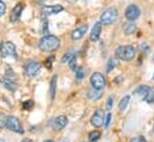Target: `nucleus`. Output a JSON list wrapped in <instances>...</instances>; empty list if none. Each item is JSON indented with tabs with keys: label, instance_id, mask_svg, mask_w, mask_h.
Returning a JSON list of instances; mask_svg holds the SVG:
<instances>
[{
	"label": "nucleus",
	"instance_id": "obj_1",
	"mask_svg": "<svg viewBox=\"0 0 154 142\" xmlns=\"http://www.w3.org/2000/svg\"><path fill=\"white\" fill-rule=\"evenodd\" d=\"M61 41L59 37L53 35H45L41 38L38 43V48L44 53H53L60 48Z\"/></svg>",
	"mask_w": 154,
	"mask_h": 142
},
{
	"label": "nucleus",
	"instance_id": "obj_2",
	"mask_svg": "<svg viewBox=\"0 0 154 142\" xmlns=\"http://www.w3.org/2000/svg\"><path fill=\"white\" fill-rule=\"evenodd\" d=\"M136 49L133 45H121L116 49V56L122 61H130L134 59Z\"/></svg>",
	"mask_w": 154,
	"mask_h": 142
},
{
	"label": "nucleus",
	"instance_id": "obj_3",
	"mask_svg": "<svg viewBox=\"0 0 154 142\" xmlns=\"http://www.w3.org/2000/svg\"><path fill=\"white\" fill-rule=\"evenodd\" d=\"M118 18V11L115 7H109L105 11L102 12L100 14V23L104 25H110L112 23H115Z\"/></svg>",
	"mask_w": 154,
	"mask_h": 142
},
{
	"label": "nucleus",
	"instance_id": "obj_4",
	"mask_svg": "<svg viewBox=\"0 0 154 142\" xmlns=\"http://www.w3.org/2000/svg\"><path fill=\"white\" fill-rule=\"evenodd\" d=\"M8 130L13 131V133H18V134H23L24 129L19 122V119L14 116H8L6 117V125H5Z\"/></svg>",
	"mask_w": 154,
	"mask_h": 142
},
{
	"label": "nucleus",
	"instance_id": "obj_5",
	"mask_svg": "<svg viewBox=\"0 0 154 142\" xmlns=\"http://www.w3.org/2000/svg\"><path fill=\"white\" fill-rule=\"evenodd\" d=\"M90 82H91V86H92L93 88L102 90V88H104L106 81H105V76H104L102 73L96 72V73H93V74L91 75V78H90Z\"/></svg>",
	"mask_w": 154,
	"mask_h": 142
},
{
	"label": "nucleus",
	"instance_id": "obj_6",
	"mask_svg": "<svg viewBox=\"0 0 154 142\" xmlns=\"http://www.w3.org/2000/svg\"><path fill=\"white\" fill-rule=\"evenodd\" d=\"M0 54L4 57H8V56L16 57V45L12 42H2L0 44Z\"/></svg>",
	"mask_w": 154,
	"mask_h": 142
},
{
	"label": "nucleus",
	"instance_id": "obj_7",
	"mask_svg": "<svg viewBox=\"0 0 154 142\" xmlns=\"http://www.w3.org/2000/svg\"><path fill=\"white\" fill-rule=\"evenodd\" d=\"M39 69H41V65H39L37 61H34V60L28 61V62L25 63V66H24V73H25V75L29 76V78L35 76L39 72Z\"/></svg>",
	"mask_w": 154,
	"mask_h": 142
},
{
	"label": "nucleus",
	"instance_id": "obj_8",
	"mask_svg": "<svg viewBox=\"0 0 154 142\" xmlns=\"http://www.w3.org/2000/svg\"><path fill=\"white\" fill-rule=\"evenodd\" d=\"M63 11V7L61 5H48V6H43L41 10V16L43 18H47L49 16L53 14H57L60 12Z\"/></svg>",
	"mask_w": 154,
	"mask_h": 142
},
{
	"label": "nucleus",
	"instance_id": "obj_9",
	"mask_svg": "<svg viewBox=\"0 0 154 142\" xmlns=\"http://www.w3.org/2000/svg\"><path fill=\"white\" fill-rule=\"evenodd\" d=\"M140 13H141V11H140L139 6H136V5H129L127 7L124 14H125V18L129 22H134V20H136L140 17Z\"/></svg>",
	"mask_w": 154,
	"mask_h": 142
},
{
	"label": "nucleus",
	"instance_id": "obj_10",
	"mask_svg": "<svg viewBox=\"0 0 154 142\" xmlns=\"http://www.w3.org/2000/svg\"><path fill=\"white\" fill-rule=\"evenodd\" d=\"M67 123H68L67 117L63 116V115H61V116L55 117V118L51 121V128H53V130H55V131H60V130H62V129L67 125Z\"/></svg>",
	"mask_w": 154,
	"mask_h": 142
},
{
	"label": "nucleus",
	"instance_id": "obj_11",
	"mask_svg": "<svg viewBox=\"0 0 154 142\" xmlns=\"http://www.w3.org/2000/svg\"><path fill=\"white\" fill-rule=\"evenodd\" d=\"M91 124L96 128H99V127L104 125V111L102 109L96 110V112L91 117Z\"/></svg>",
	"mask_w": 154,
	"mask_h": 142
},
{
	"label": "nucleus",
	"instance_id": "obj_12",
	"mask_svg": "<svg viewBox=\"0 0 154 142\" xmlns=\"http://www.w3.org/2000/svg\"><path fill=\"white\" fill-rule=\"evenodd\" d=\"M23 8H24V4H23V2H18V4L13 7V10H12V12H11V14H10V20H11L12 23H16V22L19 19Z\"/></svg>",
	"mask_w": 154,
	"mask_h": 142
},
{
	"label": "nucleus",
	"instance_id": "obj_13",
	"mask_svg": "<svg viewBox=\"0 0 154 142\" xmlns=\"http://www.w3.org/2000/svg\"><path fill=\"white\" fill-rule=\"evenodd\" d=\"M87 29H88V26H87V24H81L80 26H78L77 29L71 34V37H72V39H74V41H78V39H81L84 36L86 35V32H87Z\"/></svg>",
	"mask_w": 154,
	"mask_h": 142
},
{
	"label": "nucleus",
	"instance_id": "obj_14",
	"mask_svg": "<svg viewBox=\"0 0 154 142\" xmlns=\"http://www.w3.org/2000/svg\"><path fill=\"white\" fill-rule=\"evenodd\" d=\"M0 82H1V85H4L10 91H16L17 90V84H16L14 78H11V76L6 75V76L0 79Z\"/></svg>",
	"mask_w": 154,
	"mask_h": 142
},
{
	"label": "nucleus",
	"instance_id": "obj_15",
	"mask_svg": "<svg viewBox=\"0 0 154 142\" xmlns=\"http://www.w3.org/2000/svg\"><path fill=\"white\" fill-rule=\"evenodd\" d=\"M100 32H102V23H96L94 26L92 28L91 30V35H90V39L91 41H97L100 36Z\"/></svg>",
	"mask_w": 154,
	"mask_h": 142
},
{
	"label": "nucleus",
	"instance_id": "obj_16",
	"mask_svg": "<svg viewBox=\"0 0 154 142\" xmlns=\"http://www.w3.org/2000/svg\"><path fill=\"white\" fill-rule=\"evenodd\" d=\"M102 96H103L102 90H97V88H93V87H92V90H90L87 92V98L90 100H98V99L102 98Z\"/></svg>",
	"mask_w": 154,
	"mask_h": 142
},
{
	"label": "nucleus",
	"instance_id": "obj_17",
	"mask_svg": "<svg viewBox=\"0 0 154 142\" xmlns=\"http://www.w3.org/2000/svg\"><path fill=\"white\" fill-rule=\"evenodd\" d=\"M149 90H151V87H149V86H147V85H142V86H140V87L135 91V93H136L137 96H140V97L145 100V98H146V96L148 94Z\"/></svg>",
	"mask_w": 154,
	"mask_h": 142
},
{
	"label": "nucleus",
	"instance_id": "obj_18",
	"mask_svg": "<svg viewBox=\"0 0 154 142\" xmlns=\"http://www.w3.org/2000/svg\"><path fill=\"white\" fill-rule=\"evenodd\" d=\"M74 59H75V51H68V53H66V54L62 56L61 62H62V63H71Z\"/></svg>",
	"mask_w": 154,
	"mask_h": 142
},
{
	"label": "nucleus",
	"instance_id": "obj_19",
	"mask_svg": "<svg viewBox=\"0 0 154 142\" xmlns=\"http://www.w3.org/2000/svg\"><path fill=\"white\" fill-rule=\"evenodd\" d=\"M135 30H136V25L134 23H127L123 26V31L125 35H131L135 32Z\"/></svg>",
	"mask_w": 154,
	"mask_h": 142
},
{
	"label": "nucleus",
	"instance_id": "obj_20",
	"mask_svg": "<svg viewBox=\"0 0 154 142\" xmlns=\"http://www.w3.org/2000/svg\"><path fill=\"white\" fill-rule=\"evenodd\" d=\"M56 80H57V76H56V75H54V76L51 78V80H50V90H49V92H50V98H51V99L55 98V92H56Z\"/></svg>",
	"mask_w": 154,
	"mask_h": 142
},
{
	"label": "nucleus",
	"instance_id": "obj_21",
	"mask_svg": "<svg viewBox=\"0 0 154 142\" xmlns=\"http://www.w3.org/2000/svg\"><path fill=\"white\" fill-rule=\"evenodd\" d=\"M129 102H130V97L129 96H124L122 99H121V102H119V104H118V107H119V110H125L127 106H128V104H129Z\"/></svg>",
	"mask_w": 154,
	"mask_h": 142
},
{
	"label": "nucleus",
	"instance_id": "obj_22",
	"mask_svg": "<svg viewBox=\"0 0 154 142\" xmlns=\"http://www.w3.org/2000/svg\"><path fill=\"white\" fill-rule=\"evenodd\" d=\"M99 137H100V133L98 131V130H94V131H91L90 134H88V140L90 142H96L99 140Z\"/></svg>",
	"mask_w": 154,
	"mask_h": 142
},
{
	"label": "nucleus",
	"instance_id": "obj_23",
	"mask_svg": "<svg viewBox=\"0 0 154 142\" xmlns=\"http://www.w3.org/2000/svg\"><path fill=\"white\" fill-rule=\"evenodd\" d=\"M145 100L148 102V103H154V88H151V90H149V92H148V94L146 96Z\"/></svg>",
	"mask_w": 154,
	"mask_h": 142
},
{
	"label": "nucleus",
	"instance_id": "obj_24",
	"mask_svg": "<svg viewBox=\"0 0 154 142\" xmlns=\"http://www.w3.org/2000/svg\"><path fill=\"white\" fill-rule=\"evenodd\" d=\"M84 75H85V69L82 67H77L75 68V76H77V79H82Z\"/></svg>",
	"mask_w": 154,
	"mask_h": 142
},
{
	"label": "nucleus",
	"instance_id": "obj_25",
	"mask_svg": "<svg viewBox=\"0 0 154 142\" xmlns=\"http://www.w3.org/2000/svg\"><path fill=\"white\" fill-rule=\"evenodd\" d=\"M114 68H115V60L114 59H109V61L106 63V72L110 73Z\"/></svg>",
	"mask_w": 154,
	"mask_h": 142
},
{
	"label": "nucleus",
	"instance_id": "obj_26",
	"mask_svg": "<svg viewBox=\"0 0 154 142\" xmlns=\"http://www.w3.org/2000/svg\"><path fill=\"white\" fill-rule=\"evenodd\" d=\"M111 117H112L111 112H108L106 116H105V119H104V125H105V128H109V125H110V123H111Z\"/></svg>",
	"mask_w": 154,
	"mask_h": 142
},
{
	"label": "nucleus",
	"instance_id": "obj_27",
	"mask_svg": "<svg viewBox=\"0 0 154 142\" xmlns=\"http://www.w3.org/2000/svg\"><path fill=\"white\" fill-rule=\"evenodd\" d=\"M5 125H6V116L2 112H0V129L5 128Z\"/></svg>",
	"mask_w": 154,
	"mask_h": 142
},
{
	"label": "nucleus",
	"instance_id": "obj_28",
	"mask_svg": "<svg viewBox=\"0 0 154 142\" xmlns=\"http://www.w3.org/2000/svg\"><path fill=\"white\" fill-rule=\"evenodd\" d=\"M5 12H6V5L0 0V17H1V16H4V14H5Z\"/></svg>",
	"mask_w": 154,
	"mask_h": 142
},
{
	"label": "nucleus",
	"instance_id": "obj_29",
	"mask_svg": "<svg viewBox=\"0 0 154 142\" xmlns=\"http://www.w3.org/2000/svg\"><path fill=\"white\" fill-rule=\"evenodd\" d=\"M130 142H147V140L143 136H137V137H133Z\"/></svg>",
	"mask_w": 154,
	"mask_h": 142
},
{
	"label": "nucleus",
	"instance_id": "obj_30",
	"mask_svg": "<svg viewBox=\"0 0 154 142\" xmlns=\"http://www.w3.org/2000/svg\"><path fill=\"white\" fill-rule=\"evenodd\" d=\"M34 105V103H32V100H26L25 103H24V109H30V107Z\"/></svg>",
	"mask_w": 154,
	"mask_h": 142
},
{
	"label": "nucleus",
	"instance_id": "obj_31",
	"mask_svg": "<svg viewBox=\"0 0 154 142\" xmlns=\"http://www.w3.org/2000/svg\"><path fill=\"white\" fill-rule=\"evenodd\" d=\"M53 60H54V57H53V56H51L50 59L45 60V66H47L48 68H50V67H51V61H53Z\"/></svg>",
	"mask_w": 154,
	"mask_h": 142
},
{
	"label": "nucleus",
	"instance_id": "obj_32",
	"mask_svg": "<svg viewBox=\"0 0 154 142\" xmlns=\"http://www.w3.org/2000/svg\"><path fill=\"white\" fill-rule=\"evenodd\" d=\"M112 106V98L111 97H109L108 98V103H106V107H108V110H110Z\"/></svg>",
	"mask_w": 154,
	"mask_h": 142
},
{
	"label": "nucleus",
	"instance_id": "obj_33",
	"mask_svg": "<svg viewBox=\"0 0 154 142\" xmlns=\"http://www.w3.org/2000/svg\"><path fill=\"white\" fill-rule=\"evenodd\" d=\"M22 142H32L31 140H29V139H25V140H23Z\"/></svg>",
	"mask_w": 154,
	"mask_h": 142
},
{
	"label": "nucleus",
	"instance_id": "obj_34",
	"mask_svg": "<svg viewBox=\"0 0 154 142\" xmlns=\"http://www.w3.org/2000/svg\"><path fill=\"white\" fill-rule=\"evenodd\" d=\"M43 142H54V141H51V140H45V141H43Z\"/></svg>",
	"mask_w": 154,
	"mask_h": 142
},
{
	"label": "nucleus",
	"instance_id": "obj_35",
	"mask_svg": "<svg viewBox=\"0 0 154 142\" xmlns=\"http://www.w3.org/2000/svg\"><path fill=\"white\" fill-rule=\"evenodd\" d=\"M0 142H5V141H4V140H2V139H0Z\"/></svg>",
	"mask_w": 154,
	"mask_h": 142
}]
</instances>
